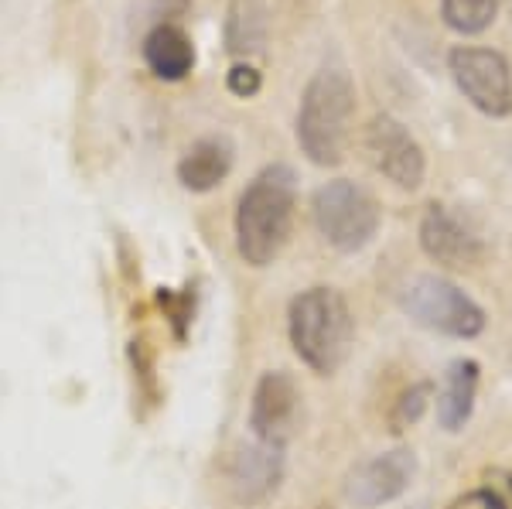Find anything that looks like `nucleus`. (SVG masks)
<instances>
[{"label":"nucleus","mask_w":512,"mask_h":509,"mask_svg":"<svg viewBox=\"0 0 512 509\" xmlns=\"http://www.w3.org/2000/svg\"><path fill=\"white\" fill-rule=\"evenodd\" d=\"M362 151L369 164L403 192H417L427 178V154L424 147L400 120L390 113H376L362 134Z\"/></svg>","instance_id":"7"},{"label":"nucleus","mask_w":512,"mask_h":509,"mask_svg":"<svg viewBox=\"0 0 512 509\" xmlns=\"http://www.w3.org/2000/svg\"><path fill=\"white\" fill-rule=\"evenodd\" d=\"M431 397H434V383H427V380L403 390L390 410V431L403 434L407 428H414L420 417H424V410L431 407Z\"/></svg>","instance_id":"17"},{"label":"nucleus","mask_w":512,"mask_h":509,"mask_svg":"<svg viewBox=\"0 0 512 509\" xmlns=\"http://www.w3.org/2000/svg\"><path fill=\"white\" fill-rule=\"evenodd\" d=\"M400 308L414 325L451 339H475L485 332V311L458 284L437 274H420L400 291Z\"/></svg>","instance_id":"5"},{"label":"nucleus","mask_w":512,"mask_h":509,"mask_svg":"<svg viewBox=\"0 0 512 509\" xmlns=\"http://www.w3.org/2000/svg\"><path fill=\"white\" fill-rule=\"evenodd\" d=\"M451 509H506V503L492 489H475L468 496H461Z\"/></svg>","instance_id":"19"},{"label":"nucleus","mask_w":512,"mask_h":509,"mask_svg":"<svg viewBox=\"0 0 512 509\" xmlns=\"http://www.w3.org/2000/svg\"><path fill=\"white\" fill-rule=\"evenodd\" d=\"M226 89L233 96H239V100H253V96L263 89L260 69L250 65V62H236L233 69H229V76H226Z\"/></svg>","instance_id":"18"},{"label":"nucleus","mask_w":512,"mask_h":509,"mask_svg":"<svg viewBox=\"0 0 512 509\" xmlns=\"http://www.w3.org/2000/svg\"><path fill=\"white\" fill-rule=\"evenodd\" d=\"M297 209V175L291 164H267L243 188L236 205V253L246 267H270L284 253L294 229Z\"/></svg>","instance_id":"1"},{"label":"nucleus","mask_w":512,"mask_h":509,"mask_svg":"<svg viewBox=\"0 0 512 509\" xmlns=\"http://www.w3.org/2000/svg\"><path fill=\"white\" fill-rule=\"evenodd\" d=\"M478 380H482V366L475 359H451L448 369L441 376V387H437V424L448 434H458L472 421L475 400H478Z\"/></svg>","instance_id":"13"},{"label":"nucleus","mask_w":512,"mask_h":509,"mask_svg":"<svg viewBox=\"0 0 512 509\" xmlns=\"http://www.w3.org/2000/svg\"><path fill=\"white\" fill-rule=\"evenodd\" d=\"M420 250L434 260V264L448 267V270H468L478 267L485 257L482 240L461 223L458 216L448 209V205H427L424 216H420V229H417Z\"/></svg>","instance_id":"11"},{"label":"nucleus","mask_w":512,"mask_h":509,"mask_svg":"<svg viewBox=\"0 0 512 509\" xmlns=\"http://www.w3.org/2000/svg\"><path fill=\"white\" fill-rule=\"evenodd\" d=\"M301 387L287 369H270L256 380L250 400V431L256 441L287 448L301 417Z\"/></svg>","instance_id":"10"},{"label":"nucleus","mask_w":512,"mask_h":509,"mask_svg":"<svg viewBox=\"0 0 512 509\" xmlns=\"http://www.w3.org/2000/svg\"><path fill=\"white\" fill-rule=\"evenodd\" d=\"M287 335L304 366L318 376H335L355 342V318L342 291L308 287L287 308Z\"/></svg>","instance_id":"3"},{"label":"nucleus","mask_w":512,"mask_h":509,"mask_svg":"<svg viewBox=\"0 0 512 509\" xmlns=\"http://www.w3.org/2000/svg\"><path fill=\"white\" fill-rule=\"evenodd\" d=\"M144 62L158 79L181 82L195 69V45L185 35V28L161 21L144 35Z\"/></svg>","instance_id":"15"},{"label":"nucleus","mask_w":512,"mask_h":509,"mask_svg":"<svg viewBox=\"0 0 512 509\" xmlns=\"http://www.w3.org/2000/svg\"><path fill=\"white\" fill-rule=\"evenodd\" d=\"M233 164H236V144L229 141L226 134H209V137H198V141L181 154L175 175L185 192L205 195L226 182Z\"/></svg>","instance_id":"12"},{"label":"nucleus","mask_w":512,"mask_h":509,"mask_svg":"<svg viewBox=\"0 0 512 509\" xmlns=\"http://www.w3.org/2000/svg\"><path fill=\"white\" fill-rule=\"evenodd\" d=\"M355 82L342 65H321L297 106V147L318 168H338L352 144Z\"/></svg>","instance_id":"2"},{"label":"nucleus","mask_w":512,"mask_h":509,"mask_svg":"<svg viewBox=\"0 0 512 509\" xmlns=\"http://www.w3.org/2000/svg\"><path fill=\"white\" fill-rule=\"evenodd\" d=\"M284 448L267 445V441H250V445H236L229 451L226 465H222V479L239 506H260L280 489L284 482Z\"/></svg>","instance_id":"9"},{"label":"nucleus","mask_w":512,"mask_h":509,"mask_svg":"<svg viewBox=\"0 0 512 509\" xmlns=\"http://www.w3.org/2000/svg\"><path fill=\"white\" fill-rule=\"evenodd\" d=\"M509 14H512V0H509Z\"/></svg>","instance_id":"20"},{"label":"nucleus","mask_w":512,"mask_h":509,"mask_svg":"<svg viewBox=\"0 0 512 509\" xmlns=\"http://www.w3.org/2000/svg\"><path fill=\"white\" fill-rule=\"evenodd\" d=\"M448 72L458 93L478 113L492 120L512 113V65L502 52L485 45H458L448 52Z\"/></svg>","instance_id":"6"},{"label":"nucleus","mask_w":512,"mask_h":509,"mask_svg":"<svg viewBox=\"0 0 512 509\" xmlns=\"http://www.w3.org/2000/svg\"><path fill=\"white\" fill-rule=\"evenodd\" d=\"M417 479V455L410 448H393L359 462L345 475V499L355 509H379L414 486Z\"/></svg>","instance_id":"8"},{"label":"nucleus","mask_w":512,"mask_h":509,"mask_svg":"<svg viewBox=\"0 0 512 509\" xmlns=\"http://www.w3.org/2000/svg\"><path fill=\"white\" fill-rule=\"evenodd\" d=\"M499 14V0H441L444 24L461 38L482 35Z\"/></svg>","instance_id":"16"},{"label":"nucleus","mask_w":512,"mask_h":509,"mask_svg":"<svg viewBox=\"0 0 512 509\" xmlns=\"http://www.w3.org/2000/svg\"><path fill=\"white\" fill-rule=\"evenodd\" d=\"M226 52L239 62H250L270 41V7L267 0H229L222 21Z\"/></svg>","instance_id":"14"},{"label":"nucleus","mask_w":512,"mask_h":509,"mask_svg":"<svg viewBox=\"0 0 512 509\" xmlns=\"http://www.w3.org/2000/svg\"><path fill=\"white\" fill-rule=\"evenodd\" d=\"M311 219L318 236L338 253H359L376 240L383 212L373 192L355 185L352 178H335L315 188L311 195Z\"/></svg>","instance_id":"4"}]
</instances>
